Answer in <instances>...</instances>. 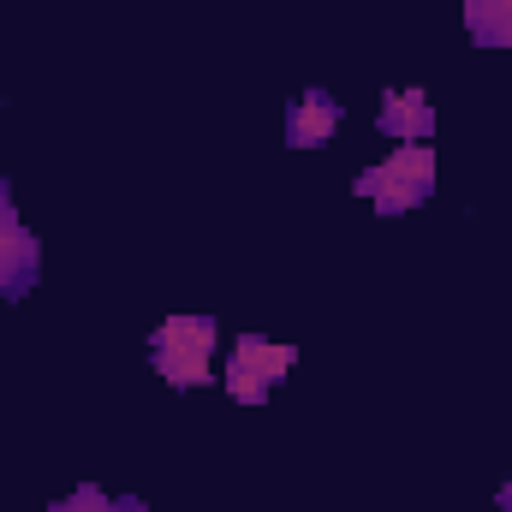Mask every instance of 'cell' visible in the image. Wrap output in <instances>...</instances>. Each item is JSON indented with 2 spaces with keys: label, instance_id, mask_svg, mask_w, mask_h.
I'll use <instances>...</instances> for the list:
<instances>
[{
  "label": "cell",
  "instance_id": "obj_8",
  "mask_svg": "<svg viewBox=\"0 0 512 512\" xmlns=\"http://www.w3.org/2000/svg\"><path fill=\"white\" fill-rule=\"evenodd\" d=\"M66 512H114V507H108L102 495H78V501H72V507H66Z\"/></svg>",
  "mask_w": 512,
  "mask_h": 512
},
{
  "label": "cell",
  "instance_id": "obj_6",
  "mask_svg": "<svg viewBox=\"0 0 512 512\" xmlns=\"http://www.w3.org/2000/svg\"><path fill=\"white\" fill-rule=\"evenodd\" d=\"M382 126L387 131H429V114H423V96H405V102H399V96H387V114H382Z\"/></svg>",
  "mask_w": 512,
  "mask_h": 512
},
{
  "label": "cell",
  "instance_id": "obj_3",
  "mask_svg": "<svg viewBox=\"0 0 512 512\" xmlns=\"http://www.w3.org/2000/svg\"><path fill=\"white\" fill-rule=\"evenodd\" d=\"M292 370V346H274V340H239L233 364H227V393L245 399V405H262L268 387Z\"/></svg>",
  "mask_w": 512,
  "mask_h": 512
},
{
  "label": "cell",
  "instance_id": "obj_1",
  "mask_svg": "<svg viewBox=\"0 0 512 512\" xmlns=\"http://www.w3.org/2000/svg\"><path fill=\"white\" fill-rule=\"evenodd\" d=\"M209 352H215V322L203 316H167L155 334V370L173 387L209 382Z\"/></svg>",
  "mask_w": 512,
  "mask_h": 512
},
{
  "label": "cell",
  "instance_id": "obj_5",
  "mask_svg": "<svg viewBox=\"0 0 512 512\" xmlns=\"http://www.w3.org/2000/svg\"><path fill=\"white\" fill-rule=\"evenodd\" d=\"M334 126H340V108H334L328 96H304V102L292 108V143H322Z\"/></svg>",
  "mask_w": 512,
  "mask_h": 512
},
{
  "label": "cell",
  "instance_id": "obj_7",
  "mask_svg": "<svg viewBox=\"0 0 512 512\" xmlns=\"http://www.w3.org/2000/svg\"><path fill=\"white\" fill-rule=\"evenodd\" d=\"M30 262V239L24 233H12V227H0V292L12 286V274Z\"/></svg>",
  "mask_w": 512,
  "mask_h": 512
},
{
  "label": "cell",
  "instance_id": "obj_2",
  "mask_svg": "<svg viewBox=\"0 0 512 512\" xmlns=\"http://www.w3.org/2000/svg\"><path fill=\"white\" fill-rule=\"evenodd\" d=\"M429 179H435V155H429L423 143H405L393 161H382L376 173H364V179H358V191H364V197H376L387 215H399V209H411V203L429 191Z\"/></svg>",
  "mask_w": 512,
  "mask_h": 512
},
{
  "label": "cell",
  "instance_id": "obj_4",
  "mask_svg": "<svg viewBox=\"0 0 512 512\" xmlns=\"http://www.w3.org/2000/svg\"><path fill=\"white\" fill-rule=\"evenodd\" d=\"M465 18H471V36L477 42L512 48V0H465Z\"/></svg>",
  "mask_w": 512,
  "mask_h": 512
}]
</instances>
